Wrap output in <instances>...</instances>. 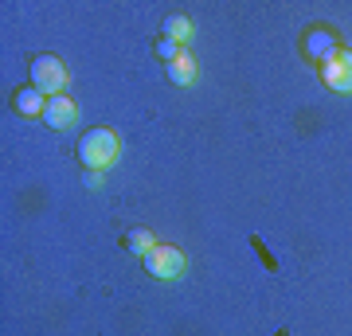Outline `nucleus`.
Listing matches in <instances>:
<instances>
[{"label":"nucleus","instance_id":"1","mask_svg":"<svg viewBox=\"0 0 352 336\" xmlns=\"http://www.w3.org/2000/svg\"><path fill=\"white\" fill-rule=\"evenodd\" d=\"M118 133L98 125V129H90L87 137L78 141V161L87 164V172H106L113 161H118Z\"/></svg>","mask_w":352,"mask_h":336},{"label":"nucleus","instance_id":"2","mask_svg":"<svg viewBox=\"0 0 352 336\" xmlns=\"http://www.w3.org/2000/svg\"><path fill=\"white\" fill-rule=\"evenodd\" d=\"M32 87H36L39 94H47V98L63 94V87H67L63 59H59V55H39V59L32 63Z\"/></svg>","mask_w":352,"mask_h":336},{"label":"nucleus","instance_id":"3","mask_svg":"<svg viewBox=\"0 0 352 336\" xmlns=\"http://www.w3.org/2000/svg\"><path fill=\"white\" fill-rule=\"evenodd\" d=\"M145 270L161 282H173V278L184 274V254L173 247V243H157V247L145 254Z\"/></svg>","mask_w":352,"mask_h":336},{"label":"nucleus","instance_id":"4","mask_svg":"<svg viewBox=\"0 0 352 336\" xmlns=\"http://www.w3.org/2000/svg\"><path fill=\"white\" fill-rule=\"evenodd\" d=\"M321 78L333 94H352V51L340 47L333 59L321 63Z\"/></svg>","mask_w":352,"mask_h":336},{"label":"nucleus","instance_id":"5","mask_svg":"<svg viewBox=\"0 0 352 336\" xmlns=\"http://www.w3.org/2000/svg\"><path fill=\"white\" fill-rule=\"evenodd\" d=\"M43 122L51 125V129H71V125L78 122V106L67 94H55V98H47V113H43Z\"/></svg>","mask_w":352,"mask_h":336},{"label":"nucleus","instance_id":"6","mask_svg":"<svg viewBox=\"0 0 352 336\" xmlns=\"http://www.w3.org/2000/svg\"><path fill=\"white\" fill-rule=\"evenodd\" d=\"M196 75H200V67H196V55H192V51H180V55L168 63V78H173L176 87H192Z\"/></svg>","mask_w":352,"mask_h":336},{"label":"nucleus","instance_id":"7","mask_svg":"<svg viewBox=\"0 0 352 336\" xmlns=\"http://www.w3.org/2000/svg\"><path fill=\"white\" fill-rule=\"evenodd\" d=\"M305 51H309V55H314V59H333V55H337V36H333V32H325V27H317V32H309V36H305Z\"/></svg>","mask_w":352,"mask_h":336},{"label":"nucleus","instance_id":"8","mask_svg":"<svg viewBox=\"0 0 352 336\" xmlns=\"http://www.w3.org/2000/svg\"><path fill=\"white\" fill-rule=\"evenodd\" d=\"M16 113L20 117H43L47 113V94H39L36 87H24L16 94Z\"/></svg>","mask_w":352,"mask_h":336},{"label":"nucleus","instance_id":"9","mask_svg":"<svg viewBox=\"0 0 352 336\" xmlns=\"http://www.w3.org/2000/svg\"><path fill=\"white\" fill-rule=\"evenodd\" d=\"M188 36H192V20H188V16L173 12L168 20H164V39H173V43H184Z\"/></svg>","mask_w":352,"mask_h":336},{"label":"nucleus","instance_id":"10","mask_svg":"<svg viewBox=\"0 0 352 336\" xmlns=\"http://www.w3.org/2000/svg\"><path fill=\"white\" fill-rule=\"evenodd\" d=\"M126 247L133 250V254H149V250L157 247V238H153V231H145V227H133V231H126Z\"/></svg>","mask_w":352,"mask_h":336},{"label":"nucleus","instance_id":"11","mask_svg":"<svg viewBox=\"0 0 352 336\" xmlns=\"http://www.w3.org/2000/svg\"><path fill=\"white\" fill-rule=\"evenodd\" d=\"M153 51H157V55H161V59L164 63H173L176 59V55H180V51H184V47H180V43H173V39H157V43H153Z\"/></svg>","mask_w":352,"mask_h":336},{"label":"nucleus","instance_id":"12","mask_svg":"<svg viewBox=\"0 0 352 336\" xmlns=\"http://www.w3.org/2000/svg\"><path fill=\"white\" fill-rule=\"evenodd\" d=\"M87 188H102V172H87Z\"/></svg>","mask_w":352,"mask_h":336}]
</instances>
